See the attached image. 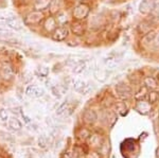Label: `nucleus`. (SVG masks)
<instances>
[{
  "mask_svg": "<svg viewBox=\"0 0 159 158\" xmlns=\"http://www.w3.org/2000/svg\"><path fill=\"white\" fill-rule=\"evenodd\" d=\"M89 12H90V9H89V7L87 6V4L85 3L79 4V6L73 10V17L76 20H83L88 16Z\"/></svg>",
  "mask_w": 159,
  "mask_h": 158,
  "instance_id": "obj_1",
  "label": "nucleus"
},
{
  "mask_svg": "<svg viewBox=\"0 0 159 158\" xmlns=\"http://www.w3.org/2000/svg\"><path fill=\"white\" fill-rule=\"evenodd\" d=\"M43 19V13L40 11H35L27 15V17L25 18V24L28 25H37V24H39Z\"/></svg>",
  "mask_w": 159,
  "mask_h": 158,
  "instance_id": "obj_2",
  "label": "nucleus"
},
{
  "mask_svg": "<svg viewBox=\"0 0 159 158\" xmlns=\"http://www.w3.org/2000/svg\"><path fill=\"white\" fill-rule=\"evenodd\" d=\"M68 36V29L65 27L56 28L52 32V39L54 42H63Z\"/></svg>",
  "mask_w": 159,
  "mask_h": 158,
  "instance_id": "obj_3",
  "label": "nucleus"
},
{
  "mask_svg": "<svg viewBox=\"0 0 159 158\" xmlns=\"http://www.w3.org/2000/svg\"><path fill=\"white\" fill-rule=\"evenodd\" d=\"M116 91L118 95H119V97H121L122 99H127L132 95V89H130V87L123 82L117 84Z\"/></svg>",
  "mask_w": 159,
  "mask_h": 158,
  "instance_id": "obj_4",
  "label": "nucleus"
},
{
  "mask_svg": "<svg viewBox=\"0 0 159 158\" xmlns=\"http://www.w3.org/2000/svg\"><path fill=\"white\" fill-rule=\"evenodd\" d=\"M0 75H1V78L6 81L12 80L13 75H14V70H13V67H12L11 64L4 63L3 65L1 66V69H0Z\"/></svg>",
  "mask_w": 159,
  "mask_h": 158,
  "instance_id": "obj_5",
  "label": "nucleus"
},
{
  "mask_svg": "<svg viewBox=\"0 0 159 158\" xmlns=\"http://www.w3.org/2000/svg\"><path fill=\"white\" fill-rule=\"evenodd\" d=\"M156 1L154 0H142V2L140 3L139 11L143 14H148L150 12H152L156 7Z\"/></svg>",
  "mask_w": 159,
  "mask_h": 158,
  "instance_id": "obj_6",
  "label": "nucleus"
},
{
  "mask_svg": "<svg viewBox=\"0 0 159 158\" xmlns=\"http://www.w3.org/2000/svg\"><path fill=\"white\" fill-rule=\"evenodd\" d=\"M43 93H45L43 89L38 87L36 85H30L29 87L27 88V90H25L27 96L31 97V98H39V97H43Z\"/></svg>",
  "mask_w": 159,
  "mask_h": 158,
  "instance_id": "obj_7",
  "label": "nucleus"
},
{
  "mask_svg": "<svg viewBox=\"0 0 159 158\" xmlns=\"http://www.w3.org/2000/svg\"><path fill=\"white\" fill-rule=\"evenodd\" d=\"M71 30H72L73 34H75L76 36H82L85 33V25L82 24L81 20H76L71 25Z\"/></svg>",
  "mask_w": 159,
  "mask_h": 158,
  "instance_id": "obj_8",
  "label": "nucleus"
},
{
  "mask_svg": "<svg viewBox=\"0 0 159 158\" xmlns=\"http://www.w3.org/2000/svg\"><path fill=\"white\" fill-rule=\"evenodd\" d=\"M56 19L54 17H48L47 19L45 20V24H43V28L47 32H53L56 29Z\"/></svg>",
  "mask_w": 159,
  "mask_h": 158,
  "instance_id": "obj_9",
  "label": "nucleus"
},
{
  "mask_svg": "<svg viewBox=\"0 0 159 158\" xmlns=\"http://www.w3.org/2000/svg\"><path fill=\"white\" fill-rule=\"evenodd\" d=\"M83 118L86 123L91 124L97 120V114L94 113L93 111H91V109H88V111H86L85 113H84Z\"/></svg>",
  "mask_w": 159,
  "mask_h": 158,
  "instance_id": "obj_10",
  "label": "nucleus"
},
{
  "mask_svg": "<svg viewBox=\"0 0 159 158\" xmlns=\"http://www.w3.org/2000/svg\"><path fill=\"white\" fill-rule=\"evenodd\" d=\"M52 0H36L34 4V7L36 11H43V10L48 9V7L51 4Z\"/></svg>",
  "mask_w": 159,
  "mask_h": 158,
  "instance_id": "obj_11",
  "label": "nucleus"
},
{
  "mask_svg": "<svg viewBox=\"0 0 159 158\" xmlns=\"http://www.w3.org/2000/svg\"><path fill=\"white\" fill-rule=\"evenodd\" d=\"M7 25L11 29L15 30V31H19V30L22 29V25L20 24V21L17 18H13L11 20H7L6 22Z\"/></svg>",
  "mask_w": 159,
  "mask_h": 158,
  "instance_id": "obj_12",
  "label": "nucleus"
},
{
  "mask_svg": "<svg viewBox=\"0 0 159 158\" xmlns=\"http://www.w3.org/2000/svg\"><path fill=\"white\" fill-rule=\"evenodd\" d=\"M104 64L108 69H115V68L118 66V61L116 57L109 56L104 60Z\"/></svg>",
  "mask_w": 159,
  "mask_h": 158,
  "instance_id": "obj_13",
  "label": "nucleus"
},
{
  "mask_svg": "<svg viewBox=\"0 0 159 158\" xmlns=\"http://www.w3.org/2000/svg\"><path fill=\"white\" fill-rule=\"evenodd\" d=\"M94 76H96L97 80H99L100 82H104L105 80L108 76V72L106 70H101V69H97L94 71Z\"/></svg>",
  "mask_w": 159,
  "mask_h": 158,
  "instance_id": "obj_14",
  "label": "nucleus"
},
{
  "mask_svg": "<svg viewBox=\"0 0 159 158\" xmlns=\"http://www.w3.org/2000/svg\"><path fill=\"white\" fill-rule=\"evenodd\" d=\"M13 18H16L15 15L12 12L7 11H0V21H7V20H11Z\"/></svg>",
  "mask_w": 159,
  "mask_h": 158,
  "instance_id": "obj_15",
  "label": "nucleus"
},
{
  "mask_svg": "<svg viewBox=\"0 0 159 158\" xmlns=\"http://www.w3.org/2000/svg\"><path fill=\"white\" fill-rule=\"evenodd\" d=\"M159 100V93L157 91H151L148 93V101L150 104H153V103H156Z\"/></svg>",
  "mask_w": 159,
  "mask_h": 158,
  "instance_id": "obj_16",
  "label": "nucleus"
},
{
  "mask_svg": "<svg viewBox=\"0 0 159 158\" xmlns=\"http://www.w3.org/2000/svg\"><path fill=\"white\" fill-rule=\"evenodd\" d=\"M85 69H86V64L84 62H80V63L75 64V65L73 66L72 71L74 73H81V72H83Z\"/></svg>",
  "mask_w": 159,
  "mask_h": 158,
  "instance_id": "obj_17",
  "label": "nucleus"
},
{
  "mask_svg": "<svg viewBox=\"0 0 159 158\" xmlns=\"http://www.w3.org/2000/svg\"><path fill=\"white\" fill-rule=\"evenodd\" d=\"M144 85L145 87L148 88H155L157 86V82H156L155 79L151 78V76H148V78L144 79Z\"/></svg>",
  "mask_w": 159,
  "mask_h": 158,
  "instance_id": "obj_18",
  "label": "nucleus"
},
{
  "mask_svg": "<svg viewBox=\"0 0 159 158\" xmlns=\"http://www.w3.org/2000/svg\"><path fill=\"white\" fill-rule=\"evenodd\" d=\"M84 87H85V82L82 80H75L73 81V89L76 91H81L84 89Z\"/></svg>",
  "mask_w": 159,
  "mask_h": 158,
  "instance_id": "obj_19",
  "label": "nucleus"
},
{
  "mask_svg": "<svg viewBox=\"0 0 159 158\" xmlns=\"http://www.w3.org/2000/svg\"><path fill=\"white\" fill-rule=\"evenodd\" d=\"M10 126H11L13 129H16L17 131V129H21V123H20V121L17 118H12L11 120H10Z\"/></svg>",
  "mask_w": 159,
  "mask_h": 158,
  "instance_id": "obj_20",
  "label": "nucleus"
},
{
  "mask_svg": "<svg viewBox=\"0 0 159 158\" xmlns=\"http://www.w3.org/2000/svg\"><path fill=\"white\" fill-rule=\"evenodd\" d=\"M68 109V103H63L60 106V107L57 108V111H56V114L57 115H63L66 113V111Z\"/></svg>",
  "mask_w": 159,
  "mask_h": 158,
  "instance_id": "obj_21",
  "label": "nucleus"
},
{
  "mask_svg": "<svg viewBox=\"0 0 159 158\" xmlns=\"http://www.w3.org/2000/svg\"><path fill=\"white\" fill-rule=\"evenodd\" d=\"M38 71H39V74L42 76H47L49 74V68L47 67H39Z\"/></svg>",
  "mask_w": 159,
  "mask_h": 158,
  "instance_id": "obj_22",
  "label": "nucleus"
},
{
  "mask_svg": "<svg viewBox=\"0 0 159 158\" xmlns=\"http://www.w3.org/2000/svg\"><path fill=\"white\" fill-rule=\"evenodd\" d=\"M0 118L3 121L9 120V114H7V111L6 109H1V111H0Z\"/></svg>",
  "mask_w": 159,
  "mask_h": 158,
  "instance_id": "obj_23",
  "label": "nucleus"
},
{
  "mask_svg": "<svg viewBox=\"0 0 159 158\" xmlns=\"http://www.w3.org/2000/svg\"><path fill=\"white\" fill-rule=\"evenodd\" d=\"M88 136H89L88 131H86V129H81V133L79 134V138H80V139L85 140Z\"/></svg>",
  "mask_w": 159,
  "mask_h": 158,
  "instance_id": "obj_24",
  "label": "nucleus"
},
{
  "mask_svg": "<svg viewBox=\"0 0 159 158\" xmlns=\"http://www.w3.org/2000/svg\"><path fill=\"white\" fill-rule=\"evenodd\" d=\"M38 144H39V147H47V140H46L45 137H40V138L38 139Z\"/></svg>",
  "mask_w": 159,
  "mask_h": 158,
  "instance_id": "obj_25",
  "label": "nucleus"
},
{
  "mask_svg": "<svg viewBox=\"0 0 159 158\" xmlns=\"http://www.w3.org/2000/svg\"><path fill=\"white\" fill-rule=\"evenodd\" d=\"M12 33L7 29H3V28H0V36H7V35H11Z\"/></svg>",
  "mask_w": 159,
  "mask_h": 158,
  "instance_id": "obj_26",
  "label": "nucleus"
},
{
  "mask_svg": "<svg viewBox=\"0 0 159 158\" xmlns=\"http://www.w3.org/2000/svg\"><path fill=\"white\" fill-rule=\"evenodd\" d=\"M154 46H155V48H157V49H159V33L158 34L155 35V37H154Z\"/></svg>",
  "mask_w": 159,
  "mask_h": 158,
  "instance_id": "obj_27",
  "label": "nucleus"
},
{
  "mask_svg": "<svg viewBox=\"0 0 159 158\" xmlns=\"http://www.w3.org/2000/svg\"><path fill=\"white\" fill-rule=\"evenodd\" d=\"M91 89H92L91 85H85V87H84V89L82 90V93H83V95H87Z\"/></svg>",
  "mask_w": 159,
  "mask_h": 158,
  "instance_id": "obj_28",
  "label": "nucleus"
},
{
  "mask_svg": "<svg viewBox=\"0 0 159 158\" xmlns=\"http://www.w3.org/2000/svg\"><path fill=\"white\" fill-rule=\"evenodd\" d=\"M60 158H71V156H70V154H69V153H65V154L61 155Z\"/></svg>",
  "mask_w": 159,
  "mask_h": 158,
  "instance_id": "obj_29",
  "label": "nucleus"
},
{
  "mask_svg": "<svg viewBox=\"0 0 159 158\" xmlns=\"http://www.w3.org/2000/svg\"><path fill=\"white\" fill-rule=\"evenodd\" d=\"M157 84L159 85V73H158V75H157Z\"/></svg>",
  "mask_w": 159,
  "mask_h": 158,
  "instance_id": "obj_30",
  "label": "nucleus"
},
{
  "mask_svg": "<svg viewBox=\"0 0 159 158\" xmlns=\"http://www.w3.org/2000/svg\"><path fill=\"white\" fill-rule=\"evenodd\" d=\"M2 1H3V0H0V3H1V2H2Z\"/></svg>",
  "mask_w": 159,
  "mask_h": 158,
  "instance_id": "obj_31",
  "label": "nucleus"
},
{
  "mask_svg": "<svg viewBox=\"0 0 159 158\" xmlns=\"http://www.w3.org/2000/svg\"><path fill=\"white\" fill-rule=\"evenodd\" d=\"M154 1H156V2H157V0H154Z\"/></svg>",
  "mask_w": 159,
  "mask_h": 158,
  "instance_id": "obj_32",
  "label": "nucleus"
}]
</instances>
